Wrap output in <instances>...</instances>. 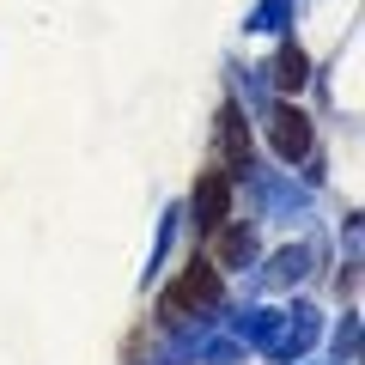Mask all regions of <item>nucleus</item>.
Masks as SVG:
<instances>
[{
    "label": "nucleus",
    "mask_w": 365,
    "mask_h": 365,
    "mask_svg": "<svg viewBox=\"0 0 365 365\" xmlns=\"http://www.w3.org/2000/svg\"><path fill=\"white\" fill-rule=\"evenodd\" d=\"M220 268H213L207 256H195L189 262V268L177 274V280H170L165 287V317H189V311H213V304H220Z\"/></svg>",
    "instance_id": "f257e3e1"
},
{
    "label": "nucleus",
    "mask_w": 365,
    "mask_h": 365,
    "mask_svg": "<svg viewBox=\"0 0 365 365\" xmlns=\"http://www.w3.org/2000/svg\"><path fill=\"white\" fill-rule=\"evenodd\" d=\"M189 207H195L201 232H220V225L232 220V177H225V170H201V177H195V201H189Z\"/></svg>",
    "instance_id": "f03ea898"
},
{
    "label": "nucleus",
    "mask_w": 365,
    "mask_h": 365,
    "mask_svg": "<svg viewBox=\"0 0 365 365\" xmlns=\"http://www.w3.org/2000/svg\"><path fill=\"white\" fill-rule=\"evenodd\" d=\"M268 134H274V153H280V158H304V153H311V116L292 110V104H280L268 116Z\"/></svg>",
    "instance_id": "7ed1b4c3"
},
{
    "label": "nucleus",
    "mask_w": 365,
    "mask_h": 365,
    "mask_svg": "<svg viewBox=\"0 0 365 365\" xmlns=\"http://www.w3.org/2000/svg\"><path fill=\"white\" fill-rule=\"evenodd\" d=\"M220 153H225V177H237V170H250V134H244V116H237V104L220 110Z\"/></svg>",
    "instance_id": "20e7f679"
},
{
    "label": "nucleus",
    "mask_w": 365,
    "mask_h": 365,
    "mask_svg": "<svg viewBox=\"0 0 365 365\" xmlns=\"http://www.w3.org/2000/svg\"><path fill=\"white\" fill-rule=\"evenodd\" d=\"M304 67H311V61H304V49H299V43H280V73H274V79H280V91H299L304 79H311Z\"/></svg>",
    "instance_id": "39448f33"
},
{
    "label": "nucleus",
    "mask_w": 365,
    "mask_h": 365,
    "mask_svg": "<svg viewBox=\"0 0 365 365\" xmlns=\"http://www.w3.org/2000/svg\"><path fill=\"white\" fill-rule=\"evenodd\" d=\"M250 250H256V237H250V232L220 225V256H225V262H250Z\"/></svg>",
    "instance_id": "423d86ee"
}]
</instances>
